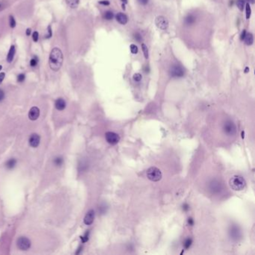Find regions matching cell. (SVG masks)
Returning a JSON list of instances; mask_svg holds the SVG:
<instances>
[{
  "label": "cell",
  "mask_w": 255,
  "mask_h": 255,
  "mask_svg": "<svg viewBox=\"0 0 255 255\" xmlns=\"http://www.w3.org/2000/svg\"><path fill=\"white\" fill-rule=\"evenodd\" d=\"M64 57L62 52L59 48H54L50 53L49 59V64L51 70L53 71H58L60 70L63 64Z\"/></svg>",
  "instance_id": "1"
},
{
  "label": "cell",
  "mask_w": 255,
  "mask_h": 255,
  "mask_svg": "<svg viewBox=\"0 0 255 255\" xmlns=\"http://www.w3.org/2000/svg\"><path fill=\"white\" fill-rule=\"evenodd\" d=\"M230 187L234 191H242L246 186V181L243 177L235 175L229 180Z\"/></svg>",
  "instance_id": "2"
},
{
  "label": "cell",
  "mask_w": 255,
  "mask_h": 255,
  "mask_svg": "<svg viewBox=\"0 0 255 255\" xmlns=\"http://www.w3.org/2000/svg\"><path fill=\"white\" fill-rule=\"evenodd\" d=\"M147 177L151 181L158 182L162 179L163 174L161 171L157 167H150L147 171Z\"/></svg>",
  "instance_id": "3"
},
{
  "label": "cell",
  "mask_w": 255,
  "mask_h": 255,
  "mask_svg": "<svg viewBox=\"0 0 255 255\" xmlns=\"http://www.w3.org/2000/svg\"><path fill=\"white\" fill-rule=\"evenodd\" d=\"M223 132L225 134L228 136H233L236 134V127L235 123L231 120H227L223 124Z\"/></svg>",
  "instance_id": "4"
},
{
  "label": "cell",
  "mask_w": 255,
  "mask_h": 255,
  "mask_svg": "<svg viewBox=\"0 0 255 255\" xmlns=\"http://www.w3.org/2000/svg\"><path fill=\"white\" fill-rule=\"evenodd\" d=\"M209 190L212 194H219L222 191V184L217 179H212L209 183Z\"/></svg>",
  "instance_id": "5"
},
{
  "label": "cell",
  "mask_w": 255,
  "mask_h": 255,
  "mask_svg": "<svg viewBox=\"0 0 255 255\" xmlns=\"http://www.w3.org/2000/svg\"><path fill=\"white\" fill-rule=\"evenodd\" d=\"M106 142L112 145H115L118 142H120V136L119 135L115 133L114 132H107L105 134Z\"/></svg>",
  "instance_id": "6"
},
{
  "label": "cell",
  "mask_w": 255,
  "mask_h": 255,
  "mask_svg": "<svg viewBox=\"0 0 255 255\" xmlns=\"http://www.w3.org/2000/svg\"><path fill=\"white\" fill-rule=\"evenodd\" d=\"M229 235L231 236V239L233 241H238L242 236L241 231L239 227L236 225H232L229 230Z\"/></svg>",
  "instance_id": "7"
},
{
  "label": "cell",
  "mask_w": 255,
  "mask_h": 255,
  "mask_svg": "<svg viewBox=\"0 0 255 255\" xmlns=\"http://www.w3.org/2000/svg\"><path fill=\"white\" fill-rule=\"evenodd\" d=\"M17 247L19 248L20 249L22 250V251H26V250H28L30 248L31 242L28 238L22 236V237H20L17 239Z\"/></svg>",
  "instance_id": "8"
},
{
  "label": "cell",
  "mask_w": 255,
  "mask_h": 255,
  "mask_svg": "<svg viewBox=\"0 0 255 255\" xmlns=\"http://www.w3.org/2000/svg\"><path fill=\"white\" fill-rule=\"evenodd\" d=\"M155 23L157 28L161 29V30H165L168 27V20L163 16H158L155 20Z\"/></svg>",
  "instance_id": "9"
},
{
  "label": "cell",
  "mask_w": 255,
  "mask_h": 255,
  "mask_svg": "<svg viewBox=\"0 0 255 255\" xmlns=\"http://www.w3.org/2000/svg\"><path fill=\"white\" fill-rule=\"evenodd\" d=\"M170 75L172 77H182L184 75L183 69L179 65H174L170 68Z\"/></svg>",
  "instance_id": "10"
},
{
  "label": "cell",
  "mask_w": 255,
  "mask_h": 255,
  "mask_svg": "<svg viewBox=\"0 0 255 255\" xmlns=\"http://www.w3.org/2000/svg\"><path fill=\"white\" fill-rule=\"evenodd\" d=\"M95 217V212L93 210H89L87 212L86 215L85 216L84 219V223L86 225H90L93 223V221L94 220Z\"/></svg>",
  "instance_id": "11"
},
{
  "label": "cell",
  "mask_w": 255,
  "mask_h": 255,
  "mask_svg": "<svg viewBox=\"0 0 255 255\" xmlns=\"http://www.w3.org/2000/svg\"><path fill=\"white\" fill-rule=\"evenodd\" d=\"M40 115V110L38 107H32L28 112V117L32 121H35Z\"/></svg>",
  "instance_id": "12"
},
{
  "label": "cell",
  "mask_w": 255,
  "mask_h": 255,
  "mask_svg": "<svg viewBox=\"0 0 255 255\" xmlns=\"http://www.w3.org/2000/svg\"><path fill=\"white\" fill-rule=\"evenodd\" d=\"M40 136H38V134H32L29 138V144L32 146V148H37L38 145H39V143H40Z\"/></svg>",
  "instance_id": "13"
},
{
  "label": "cell",
  "mask_w": 255,
  "mask_h": 255,
  "mask_svg": "<svg viewBox=\"0 0 255 255\" xmlns=\"http://www.w3.org/2000/svg\"><path fill=\"white\" fill-rule=\"evenodd\" d=\"M115 18L116 20L121 25L127 24L128 22V18H127V15L123 13H117L115 16Z\"/></svg>",
  "instance_id": "14"
},
{
  "label": "cell",
  "mask_w": 255,
  "mask_h": 255,
  "mask_svg": "<svg viewBox=\"0 0 255 255\" xmlns=\"http://www.w3.org/2000/svg\"><path fill=\"white\" fill-rule=\"evenodd\" d=\"M55 106L57 109L61 111V110H64L66 107V103L62 98H59L55 101Z\"/></svg>",
  "instance_id": "15"
},
{
  "label": "cell",
  "mask_w": 255,
  "mask_h": 255,
  "mask_svg": "<svg viewBox=\"0 0 255 255\" xmlns=\"http://www.w3.org/2000/svg\"><path fill=\"white\" fill-rule=\"evenodd\" d=\"M15 52H16L15 47L13 45H12L11 47V48H10L8 54V55H7V61H8V62H11L12 61H13V56H14V54H15Z\"/></svg>",
  "instance_id": "16"
},
{
  "label": "cell",
  "mask_w": 255,
  "mask_h": 255,
  "mask_svg": "<svg viewBox=\"0 0 255 255\" xmlns=\"http://www.w3.org/2000/svg\"><path fill=\"white\" fill-rule=\"evenodd\" d=\"M244 40H245V43H246V45L251 46L254 43V36L251 33H246V37L244 38Z\"/></svg>",
  "instance_id": "17"
},
{
  "label": "cell",
  "mask_w": 255,
  "mask_h": 255,
  "mask_svg": "<svg viewBox=\"0 0 255 255\" xmlns=\"http://www.w3.org/2000/svg\"><path fill=\"white\" fill-rule=\"evenodd\" d=\"M66 3L70 8H76L79 5L80 0H66Z\"/></svg>",
  "instance_id": "18"
},
{
  "label": "cell",
  "mask_w": 255,
  "mask_h": 255,
  "mask_svg": "<svg viewBox=\"0 0 255 255\" xmlns=\"http://www.w3.org/2000/svg\"><path fill=\"white\" fill-rule=\"evenodd\" d=\"M195 22V17L192 14H189L187 17H186L185 23L186 25H192Z\"/></svg>",
  "instance_id": "19"
},
{
  "label": "cell",
  "mask_w": 255,
  "mask_h": 255,
  "mask_svg": "<svg viewBox=\"0 0 255 255\" xmlns=\"http://www.w3.org/2000/svg\"><path fill=\"white\" fill-rule=\"evenodd\" d=\"M16 163H17V161L14 159H10L9 160L7 161L6 163V167L8 168V169H12L13 167L16 165Z\"/></svg>",
  "instance_id": "20"
},
{
  "label": "cell",
  "mask_w": 255,
  "mask_h": 255,
  "mask_svg": "<svg viewBox=\"0 0 255 255\" xmlns=\"http://www.w3.org/2000/svg\"><path fill=\"white\" fill-rule=\"evenodd\" d=\"M251 7H250L249 3H248H248H246V19H247V20L250 19V17H251Z\"/></svg>",
  "instance_id": "21"
},
{
  "label": "cell",
  "mask_w": 255,
  "mask_h": 255,
  "mask_svg": "<svg viewBox=\"0 0 255 255\" xmlns=\"http://www.w3.org/2000/svg\"><path fill=\"white\" fill-rule=\"evenodd\" d=\"M236 6L241 11H242L245 8V0H236Z\"/></svg>",
  "instance_id": "22"
},
{
  "label": "cell",
  "mask_w": 255,
  "mask_h": 255,
  "mask_svg": "<svg viewBox=\"0 0 255 255\" xmlns=\"http://www.w3.org/2000/svg\"><path fill=\"white\" fill-rule=\"evenodd\" d=\"M114 17V13L112 11H108L105 12L104 13V18L107 20H111L113 19Z\"/></svg>",
  "instance_id": "23"
},
{
  "label": "cell",
  "mask_w": 255,
  "mask_h": 255,
  "mask_svg": "<svg viewBox=\"0 0 255 255\" xmlns=\"http://www.w3.org/2000/svg\"><path fill=\"white\" fill-rule=\"evenodd\" d=\"M142 51H143L144 55V58H145L146 59H148V56H149L148 47H147V46H146L144 44H142Z\"/></svg>",
  "instance_id": "24"
},
{
  "label": "cell",
  "mask_w": 255,
  "mask_h": 255,
  "mask_svg": "<svg viewBox=\"0 0 255 255\" xmlns=\"http://www.w3.org/2000/svg\"><path fill=\"white\" fill-rule=\"evenodd\" d=\"M192 244V239L191 238H188L185 240L184 242V248L186 249H189V248L191 247Z\"/></svg>",
  "instance_id": "25"
},
{
  "label": "cell",
  "mask_w": 255,
  "mask_h": 255,
  "mask_svg": "<svg viewBox=\"0 0 255 255\" xmlns=\"http://www.w3.org/2000/svg\"><path fill=\"white\" fill-rule=\"evenodd\" d=\"M130 49V51L132 54H137L138 53V47L135 45V44H131Z\"/></svg>",
  "instance_id": "26"
},
{
  "label": "cell",
  "mask_w": 255,
  "mask_h": 255,
  "mask_svg": "<svg viewBox=\"0 0 255 255\" xmlns=\"http://www.w3.org/2000/svg\"><path fill=\"white\" fill-rule=\"evenodd\" d=\"M54 163H55V165H56L57 166H60V165H61L63 163L62 158H61V157H56V158L54 159Z\"/></svg>",
  "instance_id": "27"
},
{
  "label": "cell",
  "mask_w": 255,
  "mask_h": 255,
  "mask_svg": "<svg viewBox=\"0 0 255 255\" xmlns=\"http://www.w3.org/2000/svg\"><path fill=\"white\" fill-rule=\"evenodd\" d=\"M142 74H135L134 75H133V80H134L136 82H140L142 80Z\"/></svg>",
  "instance_id": "28"
},
{
  "label": "cell",
  "mask_w": 255,
  "mask_h": 255,
  "mask_svg": "<svg viewBox=\"0 0 255 255\" xmlns=\"http://www.w3.org/2000/svg\"><path fill=\"white\" fill-rule=\"evenodd\" d=\"M9 18H10V19H9V20H10V26L11 27V28H14V27L16 26V21H15V20H14V18H13V17H12V16H10Z\"/></svg>",
  "instance_id": "29"
},
{
  "label": "cell",
  "mask_w": 255,
  "mask_h": 255,
  "mask_svg": "<svg viewBox=\"0 0 255 255\" xmlns=\"http://www.w3.org/2000/svg\"><path fill=\"white\" fill-rule=\"evenodd\" d=\"M81 239H82V242H87L89 239V231H87V232L85 233V234L83 236H81Z\"/></svg>",
  "instance_id": "30"
},
{
  "label": "cell",
  "mask_w": 255,
  "mask_h": 255,
  "mask_svg": "<svg viewBox=\"0 0 255 255\" xmlns=\"http://www.w3.org/2000/svg\"><path fill=\"white\" fill-rule=\"evenodd\" d=\"M38 64V59L36 57H34L33 59H31L30 61V65L32 67H35Z\"/></svg>",
  "instance_id": "31"
},
{
  "label": "cell",
  "mask_w": 255,
  "mask_h": 255,
  "mask_svg": "<svg viewBox=\"0 0 255 255\" xmlns=\"http://www.w3.org/2000/svg\"><path fill=\"white\" fill-rule=\"evenodd\" d=\"M38 38H39V34L38 32H34L32 34V38L34 42H38Z\"/></svg>",
  "instance_id": "32"
},
{
  "label": "cell",
  "mask_w": 255,
  "mask_h": 255,
  "mask_svg": "<svg viewBox=\"0 0 255 255\" xmlns=\"http://www.w3.org/2000/svg\"><path fill=\"white\" fill-rule=\"evenodd\" d=\"M25 79H26L25 74H20L19 76H18V77H17V81L19 82H23L25 80Z\"/></svg>",
  "instance_id": "33"
},
{
  "label": "cell",
  "mask_w": 255,
  "mask_h": 255,
  "mask_svg": "<svg viewBox=\"0 0 255 255\" xmlns=\"http://www.w3.org/2000/svg\"><path fill=\"white\" fill-rule=\"evenodd\" d=\"M5 76V73H1V74H0V85L2 84V82H3V80H4Z\"/></svg>",
  "instance_id": "34"
},
{
  "label": "cell",
  "mask_w": 255,
  "mask_h": 255,
  "mask_svg": "<svg viewBox=\"0 0 255 255\" xmlns=\"http://www.w3.org/2000/svg\"><path fill=\"white\" fill-rule=\"evenodd\" d=\"M99 3H100V4H101V5H109V1H107V0H103V1H100V2H99Z\"/></svg>",
  "instance_id": "35"
},
{
  "label": "cell",
  "mask_w": 255,
  "mask_h": 255,
  "mask_svg": "<svg viewBox=\"0 0 255 255\" xmlns=\"http://www.w3.org/2000/svg\"><path fill=\"white\" fill-rule=\"evenodd\" d=\"M138 2H139V4L142 5H145L148 3V0H138Z\"/></svg>",
  "instance_id": "36"
},
{
  "label": "cell",
  "mask_w": 255,
  "mask_h": 255,
  "mask_svg": "<svg viewBox=\"0 0 255 255\" xmlns=\"http://www.w3.org/2000/svg\"><path fill=\"white\" fill-rule=\"evenodd\" d=\"M135 39L138 40V41H140V40H142V36L140 35L138 33H136V34H135Z\"/></svg>",
  "instance_id": "37"
},
{
  "label": "cell",
  "mask_w": 255,
  "mask_h": 255,
  "mask_svg": "<svg viewBox=\"0 0 255 255\" xmlns=\"http://www.w3.org/2000/svg\"><path fill=\"white\" fill-rule=\"evenodd\" d=\"M5 97V93L4 91L0 89V101H2Z\"/></svg>",
  "instance_id": "38"
},
{
  "label": "cell",
  "mask_w": 255,
  "mask_h": 255,
  "mask_svg": "<svg viewBox=\"0 0 255 255\" xmlns=\"http://www.w3.org/2000/svg\"><path fill=\"white\" fill-rule=\"evenodd\" d=\"M183 210L186 212L188 211V210H189V206L187 204H184L183 205Z\"/></svg>",
  "instance_id": "39"
},
{
  "label": "cell",
  "mask_w": 255,
  "mask_h": 255,
  "mask_svg": "<svg viewBox=\"0 0 255 255\" xmlns=\"http://www.w3.org/2000/svg\"><path fill=\"white\" fill-rule=\"evenodd\" d=\"M188 224H189L190 226H193V225H194V220H193V219H192V218H189V219H188Z\"/></svg>",
  "instance_id": "40"
},
{
  "label": "cell",
  "mask_w": 255,
  "mask_h": 255,
  "mask_svg": "<svg viewBox=\"0 0 255 255\" xmlns=\"http://www.w3.org/2000/svg\"><path fill=\"white\" fill-rule=\"evenodd\" d=\"M246 30H243L242 32V34H241V36H240V39L241 40H244V38L246 37Z\"/></svg>",
  "instance_id": "41"
},
{
  "label": "cell",
  "mask_w": 255,
  "mask_h": 255,
  "mask_svg": "<svg viewBox=\"0 0 255 255\" xmlns=\"http://www.w3.org/2000/svg\"><path fill=\"white\" fill-rule=\"evenodd\" d=\"M48 33H49V34H48L47 35V38H50L52 36V30H51V26H48Z\"/></svg>",
  "instance_id": "42"
},
{
  "label": "cell",
  "mask_w": 255,
  "mask_h": 255,
  "mask_svg": "<svg viewBox=\"0 0 255 255\" xmlns=\"http://www.w3.org/2000/svg\"><path fill=\"white\" fill-rule=\"evenodd\" d=\"M31 28H27L26 29V35L29 36L31 34Z\"/></svg>",
  "instance_id": "43"
},
{
  "label": "cell",
  "mask_w": 255,
  "mask_h": 255,
  "mask_svg": "<svg viewBox=\"0 0 255 255\" xmlns=\"http://www.w3.org/2000/svg\"><path fill=\"white\" fill-rule=\"evenodd\" d=\"M248 71H249V68H248V67H246V69H245V73H246V74H247V73H248Z\"/></svg>",
  "instance_id": "44"
},
{
  "label": "cell",
  "mask_w": 255,
  "mask_h": 255,
  "mask_svg": "<svg viewBox=\"0 0 255 255\" xmlns=\"http://www.w3.org/2000/svg\"><path fill=\"white\" fill-rule=\"evenodd\" d=\"M121 1H122L124 4H127V0H121Z\"/></svg>",
  "instance_id": "45"
},
{
  "label": "cell",
  "mask_w": 255,
  "mask_h": 255,
  "mask_svg": "<svg viewBox=\"0 0 255 255\" xmlns=\"http://www.w3.org/2000/svg\"><path fill=\"white\" fill-rule=\"evenodd\" d=\"M244 135H245V132H244L243 131H242V138H244V137H245V136H244Z\"/></svg>",
  "instance_id": "46"
},
{
  "label": "cell",
  "mask_w": 255,
  "mask_h": 255,
  "mask_svg": "<svg viewBox=\"0 0 255 255\" xmlns=\"http://www.w3.org/2000/svg\"><path fill=\"white\" fill-rule=\"evenodd\" d=\"M122 8H123V10H125V9H126V8H125V5H124V4H123V5H122Z\"/></svg>",
  "instance_id": "47"
},
{
  "label": "cell",
  "mask_w": 255,
  "mask_h": 255,
  "mask_svg": "<svg viewBox=\"0 0 255 255\" xmlns=\"http://www.w3.org/2000/svg\"><path fill=\"white\" fill-rule=\"evenodd\" d=\"M254 0H249V2H251V3H252V4H253L254 2Z\"/></svg>",
  "instance_id": "48"
},
{
  "label": "cell",
  "mask_w": 255,
  "mask_h": 255,
  "mask_svg": "<svg viewBox=\"0 0 255 255\" xmlns=\"http://www.w3.org/2000/svg\"><path fill=\"white\" fill-rule=\"evenodd\" d=\"M2 65H0V70H2Z\"/></svg>",
  "instance_id": "49"
}]
</instances>
